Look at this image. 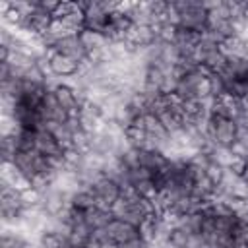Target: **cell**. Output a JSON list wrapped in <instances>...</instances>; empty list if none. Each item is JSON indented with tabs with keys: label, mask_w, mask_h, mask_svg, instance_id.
Instances as JSON below:
<instances>
[{
	"label": "cell",
	"mask_w": 248,
	"mask_h": 248,
	"mask_svg": "<svg viewBox=\"0 0 248 248\" xmlns=\"http://www.w3.org/2000/svg\"><path fill=\"white\" fill-rule=\"evenodd\" d=\"M205 176L213 182V184H221L223 182V176H225V167H221L219 163H209L205 167Z\"/></svg>",
	"instance_id": "obj_9"
},
{
	"label": "cell",
	"mask_w": 248,
	"mask_h": 248,
	"mask_svg": "<svg viewBox=\"0 0 248 248\" xmlns=\"http://www.w3.org/2000/svg\"><path fill=\"white\" fill-rule=\"evenodd\" d=\"M248 167V161L244 157H232V161L229 163V170L234 174V176H244V170Z\"/></svg>",
	"instance_id": "obj_11"
},
{
	"label": "cell",
	"mask_w": 248,
	"mask_h": 248,
	"mask_svg": "<svg viewBox=\"0 0 248 248\" xmlns=\"http://www.w3.org/2000/svg\"><path fill=\"white\" fill-rule=\"evenodd\" d=\"M54 46H56V50H58L60 54H66V56L74 58L76 62H81V60L85 58V54H87V50L83 48V45H81V41H79L78 35H76V37H64V39H60Z\"/></svg>",
	"instance_id": "obj_4"
},
{
	"label": "cell",
	"mask_w": 248,
	"mask_h": 248,
	"mask_svg": "<svg viewBox=\"0 0 248 248\" xmlns=\"http://www.w3.org/2000/svg\"><path fill=\"white\" fill-rule=\"evenodd\" d=\"M242 240L248 244V223H244V229H242Z\"/></svg>",
	"instance_id": "obj_14"
},
{
	"label": "cell",
	"mask_w": 248,
	"mask_h": 248,
	"mask_svg": "<svg viewBox=\"0 0 248 248\" xmlns=\"http://www.w3.org/2000/svg\"><path fill=\"white\" fill-rule=\"evenodd\" d=\"M70 205L76 207V209H81V211H87L91 207H95V196L89 194V192H83V190H78L70 196Z\"/></svg>",
	"instance_id": "obj_7"
},
{
	"label": "cell",
	"mask_w": 248,
	"mask_h": 248,
	"mask_svg": "<svg viewBox=\"0 0 248 248\" xmlns=\"http://www.w3.org/2000/svg\"><path fill=\"white\" fill-rule=\"evenodd\" d=\"M78 37H79V41H81V45H83L85 50L103 48V46H107V45L110 43L105 35H101V33H97V31H91V29H83Z\"/></svg>",
	"instance_id": "obj_6"
},
{
	"label": "cell",
	"mask_w": 248,
	"mask_h": 248,
	"mask_svg": "<svg viewBox=\"0 0 248 248\" xmlns=\"http://www.w3.org/2000/svg\"><path fill=\"white\" fill-rule=\"evenodd\" d=\"M105 229H107L108 238L112 242L120 244V246L126 244V242H130V240H134V238H140L138 227H134V225H130L126 221H120V219H112Z\"/></svg>",
	"instance_id": "obj_3"
},
{
	"label": "cell",
	"mask_w": 248,
	"mask_h": 248,
	"mask_svg": "<svg viewBox=\"0 0 248 248\" xmlns=\"http://www.w3.org/2000/svg\"><path fill=\"white\" fill-rule=\"evenodd\" d=\"M229 196L232 198H248V180L242 176H236L234 182L229 186Z\"/></svg>",
	"instance_id": "obj_8"
},
{
	"label": "cell",
	"mask_w": 248,
	"mask_h": 248,
	"mask_svg": "<svg viewBox=\"0 0 248 248\" xmlns=\"http://www.w3.org/2000/svg\"><path fill=\"white\" fill-rule=\"evenodd\" d=\"M209 118L215 122V143L221 147H231L238 140L236 120H229V118H221V116H213V114H209Z\"/></svg>",
	"instance_id": "obj_2"
},
{
	"label": "cell",
	"mask_w": 248,
	"mask_h": 248,
	"mask_svg": "<svg viewBox=\"0 0 248 248\" xmlns=\"http://www.w3.org/2000/svg\"><path fill=\"white\" fill-rule=\"evenodd\" d=\"M169 238H170L176 246L186 248V246H188V242H190V238H192V234H190V232H186V231H182V229H172Z\"/></svg>",
	"instance_id": "obj_10"
},
{
	"label": "cell",
	"mask_w": 248,
	"mask_h": 248,
	"mask_svg": "<svg viewBox=\"0 0 248 248\" xmlns=\"http://www.w3.org/2000/svg\"><path fill=\"white\" fill-rule=\"evenodd\" d=\"M101 248H122V246H120V244H116V242H112V240H110V242H105V244H101Z\"/></svg>",
	"instance_id": "obj_13"
},
{
	"label": "cell",
	"mask_w": 248,
	"mask_h": 248,
	"mask_svg": "<svg viewBox=\"0 0 248 248\" xmlns=\"http://www.w3.org/2000/svg\"><path fill=\"white\" fill-rule=\"evenodd\" d=\"M229 151L232 153V157H244V159H248V147H246L240 140H236V141L229 147Z\"/></svg>",
	"instance_id": "obj_12"
},
{
	"label": "cell",
	"mask_w": 248,
	"mask_h": 248,
	"mask_svg": "<svg viewBox=\"0 0 248 248\" xmlns=\"http://www.w3.org/2000/svg\"><path fill=\"white\" fill-rule=\"evenodd\" d=\"M244 58L248 60V41H244Z\"/></svg>",
	"instance_id": "obj_15"
},
{
	"label": "cell",
	"mask_w": 248,
	"mask_h": 248,
	"mask_svg": "<svg viewBox=\"0 0 248 248\" xmlns=\"http://www.w3.org/2000/svg\"><path fill=\"white\" fill-rule=\"evenodd\" d=\"M54 99L56 103L60 105V108H64L66 112H72L76 108H79V101H78V95H76V89L66 85V83H58L54 89Z\"/></svg>",
	"instance_id": "obj_5"
},
{
	"label": "cell",
	"mask_w": 248,
	"mask_h": 248,
	"mask_svg": "<svg viewBox=\"0 0 248 248\" xmlns=\"http://www.w3.org/2000/svg\"><path fill=\"white\" fill-rule=\"evenodd\" d=\"M45 58L50 62V70L54 76L58 78H72V76H78V68H79V62H76L74 58L66 56V54H60L56 50V46H48L45 50Z\"/></svg>",
	"instance_id": "obj_1"
}]
</instances>
